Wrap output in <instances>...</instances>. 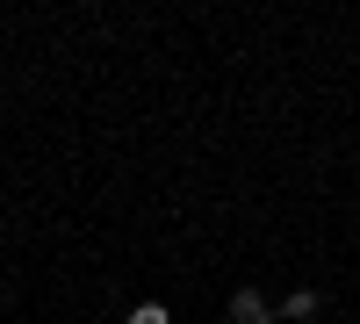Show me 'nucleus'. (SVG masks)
Here are the masks:
<instances>
[{
  "mask_svg": "<svg viewBox=\"0 0 360 324\" xmlns=\"http://www.w3.org/2000/svg\"><path fill=\"white\" fill-rule=\"evenodd\" d=\"M130 324H173V310H166V303H137Z\"/></svg>",
  "mask_w": 360,
  "mask_h": 324,
  "instance_id": "3",
  "label": "nucleus"
},
{
  "mask_svg": "<svg viewBox=\"0 0 360 324\" xmlns=\"http://www.w3.org/2000/svg\"><path fill=\"white\" fill-rule=\"evenodd\" d=\"M324 310V296H317V288H295V296L281 303V317H295V324H303V317H317Z\"/></svg>",
  "mask_w": 360,
  "mask_h": 324,
  "instance_id": "2",
  "label": "nucleus"
},
{
  "mask_svg": "<svg viewBox=\"0 0 360 324\" xmlns=\"http://www.w3.org/2000/svg\"><path fill=\"white\" fill-rule=\"evenodd\" d=\"M231 324H274V303L259 288H231Z\"/></svg>",
  "mask_w": 360,
  "mask_h": 324,
  "instance_id": "1",
  "label": "nucleus"
}]
</instances>
